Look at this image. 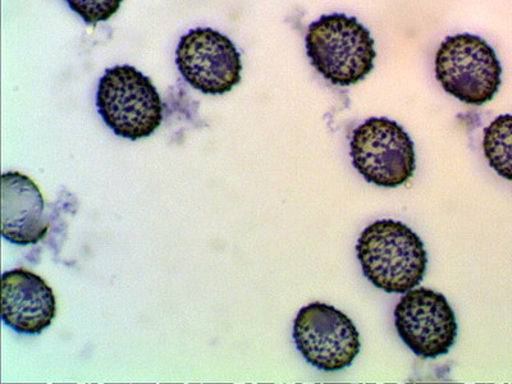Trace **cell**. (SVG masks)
<instances>
[{
    "label": "cell",
    "instance_id": "cell-1",
    "mask_svg": "<svg viewBox=\"0 0 512 384\" xmlns=\"http://www.w3.org/2000/svg\"><path fill=\"white\" fill-rule=\"evenodd\" d=\"M356 251L365 277L388 294H406L427 272L423 241L406 224L392 219L365 228Z\"/></svg>",
    "mask_w": 512,
    "mask_h": 384
},
{
    "label": "cell",
    "instance_id": "cell-2",
    "mask_svg": "<svg viewBox=\"0 0 512 384\" xmlns=\"http://www.w3.org/2000/svg\"><path fill=\"white\" fill-rule=\"evenodd\" d=\"M306 50L315 70L338 86L364 80L377 57L370 32L355 17L342 13L322 16L309 26Z\"/></svg>",
    "mask_w": 512,
    "mask_h": 384
},
{
    "label": "cell",
    "instance_id": "cell-3",
    "mask_svg": "<svg viewBox=\"0 0 512 384\" xmlns=\"http://www.w3.org/2000/svg\"><path fill=\"white\" fill-rule=\"evenodd\" d=\"M96 105L107 126L125 139H144L154 134L163 121V104L157 89L131 66H117L105 72Z\"/></svg>",
    "mask_w": 512,
    "mask_h": 384
},
{
    "label": "cell",
    "instance_id": "cell-4",
    "mask_svg": "<svg viewBox=\"0 0 512 384\" xmlns=\"http://www.w3.org/2000/svg\"><path fill=\"white\" fill-rule=\"evenodd\" d=\"M434 70L446 93L466 104L491 102L500 90L501 63L491 45L479 36L459 34L443 41Z\"/></svg>",
    "mask_w": 512,
    "mask_h": 384
},
{
    "label": "cell",
    "instance_id": "cell-5",
    "mask_svg": "<svg viewBox=\"0 0 512 384\" xmlns=\"http://www.w3.org/2000/svg\"><path fill=\"white\" fill-rule=\"evenodd\" d=\"M352 164L370 184L399 187L413 177L416 167L413 140L399 123L370 118L351 139Z\"/></svg>",
    "mask_w": 512,
    "mask_h": 384
},
{
    "label": "cell",
    "instance_id": "cell-6",
    "mask_svg": "<svg viewBox=\"0 0 512 384\" xmlns=\"http://www.w3.org/2000/svg\"><path fill=\"white\" fill-rule=\"evenodd\" d=\"M297 350L313 367L338 372L350 367L360 352V335L340 310L314 303L301 309L294 323Z\"/></svg>",
    "mask_w": 512,
    "mask_h": 384
},
{
    "label": "cell",
    "instance_id": "cell-7",
    "mask_svg": "<svg viewBox=\"0 0 512 384\" xmlns=\"http://www.w3.org/2000/svg\"><path fill=\"white\" fill-rule=\"evenodd\" d=\"M395 324L401 340L423 359L446 355L456 342L454 310L445 296L427 288L406 292L396 306Z\"/></svg>",
    "mask_w": 512,
    "mask_h": 384
},
{
    "label": "cell",
    "instance_id": "cell-8",
    "mask_svg": "<svg viewBox=\"0 0 512 384\" xmlns=\"http://www.w3.org/2000/svg\"><path fill=\"white\" fill-rule=\"evenodd\" d=\"M176 63L192 88L204 94H226L241 81L239 50L216 30L196 29L182 36Z\"/></svg>",
    "mask_w": 512,
    "mask_h": 384
},
{
    "label": "cell",
    "instance_id": "cell-9",
    "mask_svg": "<svg viewBox=\"0 0 512 384\" xmlns=\"http://www.w3.org/2000/svg\"><path fill=\"white\" fill-rule=\"evenodd\" d=\"M57 314L56 296L38 274L13 269L2 277V318L24 335H39Z\"/></svg>",
    "mask_w": 512,
    "mask_h": 384
},
{
    "label": "cell",
    "instance_id": "cell-10",
    "mask_svg": "<svg viewBox=\"0 0 512 384\" xmlns=\"http://www.w3.org/2000/svg\"><path fill=\"white\" fill-rule=\"evenodd\" d=\"M50 221L38 185L20 172L2 176V236L11 244H38L47 236Z\"/></svg>",
    "mask_w": 512,
    "mask_h": 384
},
{
    "label": "cell",
    "instance_id": "cell-11",
    "mask_svg": "<svg viewBox=\"0 0 512 384\" xmlns=\"http://www.w3.org/2000/svg\"><path fill=\"white\" fill-rule=\"evenodd\" d=\"M484 155L501 177L512 181V114H504L484 130Z\"/></svg>",
    "mask_w": 512,
    "mask_h": 384
},
{
    "label": "cell",
    "instance_id": "cell-12",
    "mask_svg": "<svg viewBox=\"0 0 512 384\" xmlns=\"http://www.w3.org/2000/svg\"><path fill=\"white\" fill-rule=\"evenodd\" d=\"M68 6L90 25L108 21L120 9L122 0H66Z\"/></svg>",
    "mask_w": 512,
    "mask_h": 384
}]
</instances>
